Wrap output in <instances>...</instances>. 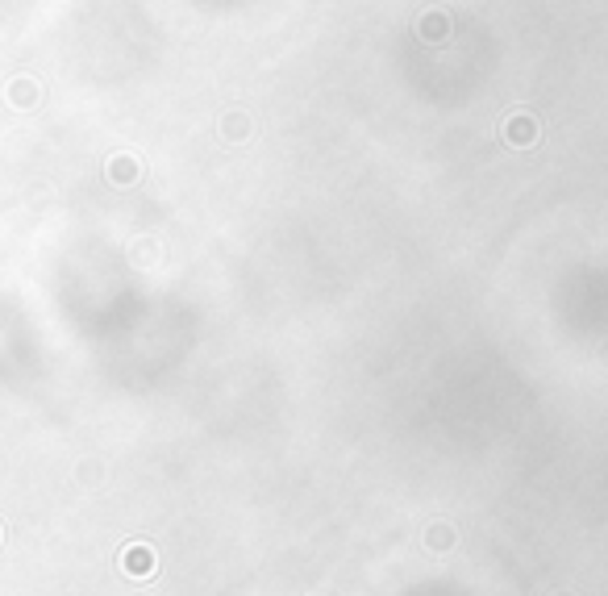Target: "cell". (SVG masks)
I'll return each instance as SVG.
<instances>
[]
</instances>
